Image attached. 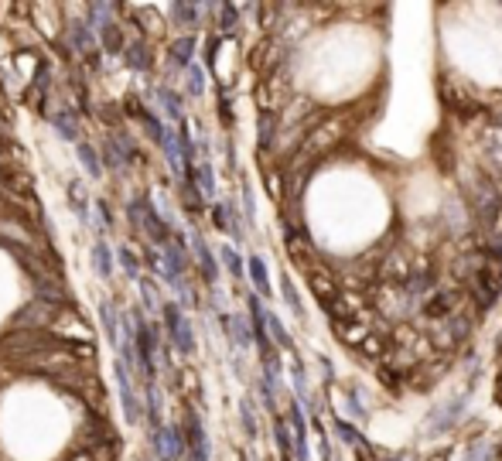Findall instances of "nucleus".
Listing matches in <instances>:
<instances>
[{"label": "nucleus", "instance_id": "f257e3e1", "mask_svg": "<svg viewBox=\"0 0 502 461\" xmlns=\"http://www.w3.org/2000/svg\"><path fill=\"white\" fill-rule=\"evenodd\" d=\"M55 318H58V308H55V304L31 297V301L14 314L10 328H21V332H48V328L55 325Z\"/></svg>", "mask_w": 502, "mask_h": 461}, {"label": "nucleus", "instance_id": "f03ea898", "mask_svg": "<svg viewBox=\"0 0 502 461\" xmlns=\"http://www.w3.org/2000/svg\"><path fill=\"white\" fill-rule=\"evenodd\" d=\"M133 335H137V363H140V372L151 383L154 379V345H157V339H154V325H147L140 318V311H133Z\"/></svg>", "mask_w": 502, "mask_h": 461}, {"label": "nucleus", "instance_id": "7ed1b4c3", "mask_svg": "<svg viewBox=\"0 0 502 461\" xmlns=\"http://www.w3.org/2000/svg\"><path fill=\"white\" fill-rule=\"evenodd\" d=\"M116 389H120V403H123V414H127V420L130 424H137L140 417H144V403H140V396H137V389H133V372H127V363H120L116 359Z\"/></svg>", "mask_w": 502, "mask_h": 461}, {"label": "nucleus", "instance_id": "20e7f679", "mask_svg": "<svg viewBox=\"0 0 502 461\" xmlns=\"http://www.w3.org/2000/svg\"><path fill=\"white\" fill-rule=\"evenodd\" d=\"M164 321H168V335H171V342L188 356V352L195 349V342H192V328H188V321L182 318V311H178L175 304H164Z\"/></svg>", "mask_w": 502, "mask_h": 461}, {"label": "nucleus", "instance_id": "39448f33", "mask_svg": "<svg viewBox=\"0 0 502 461\" xmlns=\"http://www.w3.org/2000/svg\"><path fill=\"white\" fill-rule=\"evenodd\" d=\"M65 38H69V48H76V55H83V58L96 52L89 21H69V24H65Z\"/></svg>", "mask_w": 502, "mask_h": 461}, {"label": "nucleus", "instance_id": "423d86ee", "mask_svg": "<svg viewBox=\"0 0 502 461\" xmlns=\"http://www.w3.org/2000/svg\"><path fill=\"white\" fill-rule=\"evenodd\" d=\"M144 233H147L151 243H161V246L171 243V229H168V222L157 215V208H154L151 198H144Z\"/></svg>", "mask_w": 502, "mask_h": 461}, {"label": "nucleus", "instance_id": "0eeeda50", "mask_svg": "<svg viewBox=\"0 0 502 461\" xmlns=\"http://www.w3.org/2000/svg\"><path fill=\"white\" fill-rule=\"evenodd\" d=\"M185 441H188V458L185 461H205V438L195 410H185Z\"/></svg>", "mask_w": 502, "mask_h": 461}, {"label": "nucleus", "instance_id": "6e6552de", "mask_svg": "<svg viewBox=\"0 0 502 461\" xmlns=\"http://www.w3.org/2000/svg\"><path fill=\"white\" fill-rule=\"evenodd\" d=\"M48 123H52V127H55L65 140H79V133H83L79 116H76V109H72V106H62V109L48 113Z\"/></svg>", "mask_w": 502, "mask_h": 461}, {"label": "nucleus", "instance_id": "1a4fd4ad", "mask_svg": "<svg viewBox=\"0 0 502 461\" xmlns=\"http://www.w3.org/2000/svg\"><path fill=\"white\" fill-rule=\"evenodd\" d=\"M100 45H102V55H123L127 52V41H123V31H120V21H102L100 28Z\"/></svg>", "mask_w": 502, "mask_h": 461}, {"label": "nucleus", "instance_id": "9d476101", "mask_svg": "<svg viewBox=\"0 0 502 461\" xmlns=\"http://www.w3.org/2000/svg\"><path fill=\"white\" fill-rule=\"evenodd\" d=\"M123 62H127L133 72H151V65H154V55H151L147 41H144V38H137V41H130V45H127V52H123Z\"/></svg>", "mask_w": 502, "mask_h": 461}, {"label": "nucleus", "instance_id": "9b49d317", "mask_svg": "<svg viewBox=\"0 0 502 461\" xmlns=\"http://www.w3.org/2000/svg\"><path fill=\"white\" fill-rule=\"evenodd\" d=\"M127 161H130V158L120 151V144H116L113 137H106V140H102V168L113 171V175H123V171H127Z\"/></svg>", "mask_w": 502, "mask_h": 461}, {"label": "nucleus", "instance_id": "f8f14e48", "mask_svg": "<svg viewBox=\"0 0 502 461\" xmlns=\"http://www.w3.org/2000/svg\"><path fill=\"white\" fill-rule=\"evenodd\" d=\"M100 321H102V332H106V339L113 342V345H120V314H116V308H113V301H102L100 304Z\"/></svg>", "mask_w": 502, "mask_h": 461}, {"label": "nucleus", "instance_id": "ddd939ff", "mask_svg": "<svg viewBox=\"0 0 502 461\" xmlns=\"http://www.w3.org/2000/svg\"><path fill=\"white\" fill-rule=\"evenodd\" d=\"M93 270L100 277L113 274V250H109V243H102V239L93 243Z\"/></svg>", "mask_w": 502, "mask_h": 461}, {"label": "nucleus", "instance_id": "4468645a", "mask_svg": "<svg viewBox=\"0 0 502 461\" xmlns=\"http://www.w3.org/2000/svg\"><path fill=\"white\" fill-rule=\"evenodd\" d=\"M192 52H195V38H178L171 45V65L175 69H185L192 62Z\"/></svg>", "mask_w": 502, "mask_h": 461}, {"label": "nucleus", "instance_id": "2eb2a0df", "mask_svg": "<svg viewBox=\"0 0 502 461\" xmlns=\"http://www.w3.org/2000/svg\"><path fill=\"white\" fill-rule=\"evenodd\" d=\"M65 198H69V205L76 208V215H79V219H89V205H86V184H83V182H72V184H69V191H65Z\"/></svg>", "mask_w": 502, "mask_h": 461}, {"label": "nucleus", "instance_id": "dca6fc26", "mask_svg": "<svg viewBox=\"0 0 502 461\" xmlns=\"http://www.w3.org/2000/svg\"><path fill=\"white\" fill-rule=\"evenodd\" d=\"M79 158H83V164H86V171H89V178H102L100 154H96V147H93V144H86V140H79Z\"/></svg>", "mask_w": 502, "mask_h": 461}, {"label": "nucleus", "instance_id": "f3484780", "mask_svg": "<svg viewBox=\"0 0 502 461\" xmlns=\"http://www.w3.org/2000/svg\"><path fill=\"white\" fill-rule=\"evenodd\" d=\"M116 260H120V267H123L130 277H140V257H137L130 246H120V250H116Z\"/></svg>", "mask_w": 502, "mask_h": 461}, {"label": "nucleus", "instance_id": "a211bd4d", "mask_svg": "<svg viewBox=\"0 0 502 461\" xmlns=\"http://www.w3.org/2000/svg\"><path fill=\"white\" fill-rule=\"evenodd\" d=\"M120 113H123V109H116L113 103H102V106H100V120H102V123H109V127H113V133L120 130Z\"/></svg>", "mask_w": 502, "mask_h": 461}, {"label": "nucleus", "instance_id": "6ab92c4d", "mask_svg": "<svg viewBox=\"0 0 502 461\" xmlns=\"http://www.w3.org/2000/svg\"><path fill=\"white\" fill-rule=\"evenodd\" d=\"M96 212H100V219H102V229H113V222H116V219H113V205H109L106 198L96 202Z\"/></svg>", "mask_w": 502, "mask_h": 461}, {"label": "nucleus", "instance_id": "aec40b11", "mask_svg": "<svg viewBox=\"0 0 502 461\" xmlns=\"http://www.w3.org/2000/svg\"><path fill=\"white\" fill-rule=\"evenodd\" d=\"M171 14H175L178 21H188V24H192V21H195V14H199V7H185V3H175V7H171Z\"/></svg>", "mask_w": 502, "mask_h": 461}, {"label": "nucleus", "instance_id": "412c9836", "mask_svg": "<svg viewBox=\"0 0 502 461\" xmlns=\"http://www.w3.org/2000/svg\"><path fill=\"white\" fill-rule=\"evenodd\" d=\"M161 99H164V106H168V113H171V116H178V96H175V92L171 89H164V86H161Z\"/></svg>", "mask_w": 502, "mask_h": 461}, {"label": "nucleus", "instance_id": "4be33fe9", "mask_svg": "<svg viewBox=\"0 0 502 461\" xmlns=\"http://www.w3.org/2000/svg\"><path fill=\"white\" fill-rule=\"evenodd\" d=\"M65 461H106V458H102V448H100V451H76L72 458Z\"/></svg>", "mask_w": 502, "mask_h": 461}, {"label": "nucleus", "instance_id": "5701e85b", "mask_svg": "<svg viewBox=\"0 0 502 461\" xmlns=\"http://www.w3.org/2000/svg\"><path fill=\"white\" fill-rule=\"evenodd\" d=\"M201 89V76L199 72H192V92H199Z\"/></svg>", "mask_w": 502, "mask_h": 461}, {"label": "nucleus", "instance_id": "b1692460", "mask_svg": "<svg viewBox=\"0 0 502 461\" xmlns=\"http://www.w3.org/2000/svg\"><path fill=\"white\" fill-rule=\"evenodd\" d=\"M496 393H499V400H502V379H499V389H496Z\"/></svg>", "mask_w": 502, "mask_h": 461}]
</instances>
